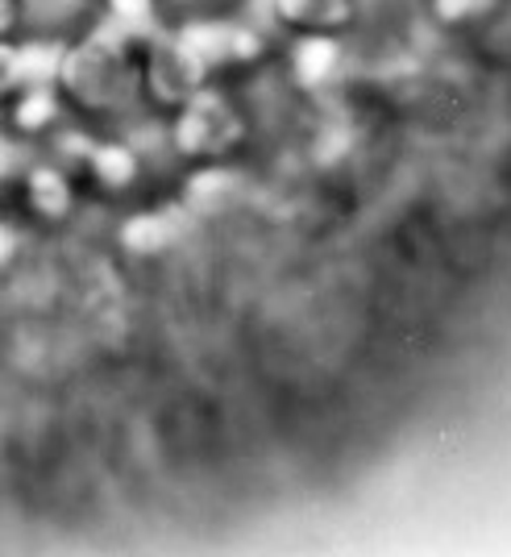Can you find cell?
Listing matches in <instances>:
<instances>
[{"instance_id":"1","label":"cell","mask_w":511,"mask_h":557,"mask_svg":"<svg viewBox=\"0 0 511 557\" xmlns=\"http://www.w3.org/2000/svg\"><path fill=\"white\" fill-rule=\"evenodd\" d=\"M250 129H254L250 104L229 84H204L200 92H191L171 109L166 141L187 163L212 166L233 159L250 141Z\"/></svg>"},{"instance_id":"3","label":"cell","mask_w":511,"mask_h":557,"mask_svg":"<svg viewBox=\"0 0 511 557\" xmlns=\"http://www.w3.org/2000/svg\"><path fill=\"white\" fill-rule=\"evenodd\" d=\"M159 4H166V9H209L216 0H159Z\"/></svg>"},{"instance_id":"2","label":"cell","mask_w":511,"mask_h":557,"mask_svg":"<svg viewBox=\"0 0 511 557\" xmlns=\"http://www.w3.org/2000/svg\"><path fill=\"white\" fill-rule=\"evenodd\" d=\"M266 9L271 29L300 47L349 42L371 17V0H266Z\"/></svg>"}]
</instances>
